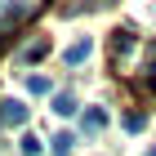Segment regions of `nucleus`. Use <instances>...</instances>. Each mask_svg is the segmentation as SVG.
Returning <instances> with one entry per match:
<instances>
[{
    "mask_svg": "<svg viewBox=\"0 0 156 156\" xmlns=\"http://www.w3.org/2000/svg\"><path fill=\"white\" fill-rule=\"evenodd\" d=\"M27 89H31V94H49V80H45V76H31V80H27Z\"/></svg>",
    "mask_w": 156,
    "mask_h": 156,
    "instance_id": "obj_9",
    "label": "nucleus"
},
{
    "mask_svg": "<svg viewBox=\"0 0 156 156\" xmlns=\"http://www.w3.org/2000/svg\"><path fill=\"white\" fill-rule=\"evenodd\" d=\"M103 125H107V112H103V107H89V112H85V129H89V134H98Z\"/></svg>",
    "mask_w": 156,
    "mask_h": 156,
    "instance_id": "obj_2",
    "label": "nucleus"
},
{
    "mask_svg": "<svg viewBox=\"0 0 156 156\" xmlns=\"http://www.w3.org/2000/svg\"><path fill=\"white\" fill-rule=\"evenodd\" d=\"M134 49V36L129 31H116V36H112V54H129Z\"/></svg>",
    "mask_w": 156,
    "mask_h": 156,
    "instance_id": "obj_3",
    "label": "nucleus"
},
{
    "mask_svg": "<svg viewBox=\"0 0 156 156\" xmlns=\"http://www.w3.org/2000/svg\"><path fill=\"white\" fill-rule=\"evenodd\" d=\"M49 143H54V156H67V152H72V143H76V138H72V134H54Z\"/></svg>",
    "mask_w": 156,
    "mask_h": 156,
    "instance_id": "obj_5",
    "label": "nucleus"
},
{
    "mask_svg": "<svg viewBox=\"0 0 156 156\" xmlns=\"http://www.w3.org/2000/svg\"><path fill=\"white\" fill-rule=\"evenodd\" d=\"M40 152V138H36V134H27V138H23V156H36Z\"/></svg>",
    "mask_w": 156,
    "mask_h": 156,
    "instance_id": "obj_10",
    "label": "nucleus"
},
{
    "mask_svg": "<svg viewBox=\"0 0 156 156\" xmlns=\"http://www.w3.org/2000/svg\"><path fill=\"white\" fill-rule=\"evenodd\" d=\"M0 120H5V125H27V107L18 98H5V103H0Z\"/></svg>",
    "mask_w": 156,
    "mask_h": 156,
    "instance_id": "obj_1",
    "label": "nucleus"
},
{
    "mask_svg": "<svg viewBox=\"0 0 156 156\" xmlns=\"http://www.w3.org/2000/svg\"><path fill=\"white\" fill-rule=\"evenodd\" d=\"M54 112H58V116H72V112H76V98L72 94H58V98H54Z\"/></svg>",
    "mask_w": 156,
    "mask_h": 156,
    "instance_id": "obj_7",
    "label": "nucleus"
},
{
    "mask_svg": "<svg viewBox=\"0 0 156 156\" xmlns=\"http://www.w3.org/2000/svg\"><path fill=\"white\" fill-rule=\"evenodd\" d=\"M45 49H49V40H31V45H27L23 54H18V58H23V62H31V58H40Z\"/></svg>",
    "mask_w": 156,
    "mask_h": 156,
    "instance_id": "obj_6",
    "label": "nucleus"
},
{
    "mask_svg": "<svg viewBox=\"0 0 156 156\" xmlns=\"http://www.w3.org/2000/svg\"><path fill=\"white\" fill-rule=\"evenodd\" d=\"M143 125H147V116H143V112H125V129H129V134H138Z\"/></svg>",
    "mask_w": 156,
    "mask_h": 156,
    "instance_id": "obj_8",
    "label": "nucleus"
},
{
    "mask_svg": "<svg viewBox=\"0 0 156 156\" xmlns=\"http://www.w3.org/2000/svg\"><path fill=\"white\" fill-rule=\"evenodd\" d=\"M85 58H89V40H76V45L67 49V62L76 67V62H85Z\"/></svg>",
    "mask_w": 156,
    "mask_h": 156,
    "instance_id": "obj_4",
    "label": "nucleus"
}]
</instances>
